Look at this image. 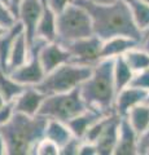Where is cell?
I'll return each mask as SVG.
<instances>
[{"mask_svg": "<svg viewBox=\"0 0 149 155\" xmlns=\"http://www.w3.org/2000/svg\"><path fill=\"white\" fill-rule=\"evenodd\" d=\"M132 14L134 22L143 34L149 30V4L143 0H124Z\"/></svg>", "mask_w": 149, "mask_h": 155, "instance_id": "obj_22", "label": "cell"}, {"mask_svg": "<svg viewBox=\"0 0 149 155\" xmlns=\"http://www.w3.org/2000/svg\"><path fill=\"white\" fill-rule=\"evenodd\" d=\"M119 124H121V116L118 114H113L110 116L107 127L104 128L103 133L96 141L99 155H114V150L117 146L118 133H119Z\"/></svg>", "mask_w": 149, "mask_h": 155, "instance_id": "obj_14", "label": "cell"}, {"mask_svg": "<svg viewBox=\"0 0 149 155\" xmlns=\"http://www.w3.org/2000/svg\"><path fill=\"white\" fill-rule=\"evenodd\" d=\"M148 91L137 88L134 85H127L123 89H121L117 93L115 97V102H114V111L115 114H118L119 116H126L127 113L132 107L143 104L145 101Z\"/></svg>", "mask_w": 149, "mask_h": 155, "instance_id": "obj_12", "label": "cell"}, {"mask_svg": "<svg viewBox=\"0 0 149 155\" xmlns=\"http://www.w3.org/2000/svg\"><path fill=\"white\" fill-rule=\"evenodd\" d=\"M43 43H44L43 40H36L31 45V53L29 60L20 67L8 72L20 84L25 87H35L44 79L46 71L43 69L40 58H39V49Z\"/></svg>", "mask_w": 149, "mask_h": 155, "instance_id": "obj_8", "label": "cell"}, {"mask_svg": "<svg viewBox=\"0 0 149 155\" xmlns=\"http://www.w3.org/2000/svg\"><path fill=\"white\" fill-rule=\"evenodd\" d=\"M26 87L16 81L7 71L0 69V92L7 101H14Z\"/></svg>", "mask_w": 149, "mask_h": 155, "instance_id": "obj_23", "label": "cell"}, {"mask_svg": "<svg viewBox=\"0 0 149 155\" xmlns=\"http://www.w3.org/2000/svg\"><path fill=\"white\" fill-rule=\"evenodd\" d=\"M114 58H103L96 64L87 80L80 84V94L87 107L104 114H113L117 88L113 75Z\"/></svg>", "mask_w": 149, "mask_h": 155, "instance_id": "obj_3", "label": "cell"}, {"mask_svg": "<svg viewBox=\"0 0 149 155\" xmlns=\"http://www.w3.org/2000/svg\"><path fill=\"white\" fill-rule=\"evenodd\" d=\"M17 21L18 19L16 17V14L12 12V9L5 3H3L0 0V23L7 27H12Z\"/></svg>", "mask_w": 149, "mask_h": 155, "instance_id": "obj_26", "label": "cell"}, {"mask_svg": "<svg viewBox=\"0 0 149 155\" xmlns=\"http://www.w3.org/2000/svg\"><path fill=\"white\" fill-rule=\"evenodd\" d=\"M39 58L46 74L61 65L71 61V56L66 47L59 40L44 41L39 49Z\"/></svg>", "mask_w": 149, "mask_h": 155, "instance_id": "obj_10", "label": "cell"}, {"mask_svg": "<svg viewBox=\"0 0 149 155\" xmlns=\"http://www.w3.org/2000/svg\"><path fill=\"white\" fill-rule=\"evenodd\" d=\"M5 102H8V101L5 100V97L3 96V93H2V92H0V107H2V106H3L4 104H5Z\"/></svg>", "mask_w": 149, "mask_h": 155, "instance_id": "obj_37", "label": "cell"}, {"mask_svg": "<svg viewBox=\"0 0 149 155\" xmlns=\"http://www.w3.org/2000/svg\"><path fill=\"white\" fill-rule=\"evenodd\" d=\"M82 140L73 136L68 142L60 150V155H78L79 154V147H80Z\"/></svg>", "mask_w": 149, "mask_h": 155, "instance_id": "obj_28", "label": "cell"}, {"mask_svg": "<svg viewBox=\"0 0 149 155\" xmlns=\"http://www.w3.org/2000/svg\"><path fill=\"white\" fill-rule=\"evenodd\" d=\"M78 155H99L97 147H96V143L82 140V143H80L79 154Z\"/></svg>", "mask_w": 149, "mask_h": 155, "instance_id": "obj_31", "label": "cell"}, {"mask_svg": "<svg viewBox=\"0 0 149 155\" xmlns=\"http://www.w3.org/2000/svg\"><path fill=\"white\" fill-rule=\"evenodd\" d=\"M16 114V107H14V101H8L0 107V127L7 124L9 120Z\"/></svg>", "mask_w": 149, "mask_h": 155, "instance_id": "obj_29", "label": "cell"}, {"mask_svg": "<svg viewBox=\"0 0 149 155\" xmlns=\"http://www.w3.org/2000/svg\"><path fill=\"white\" fill-rule=\"evenodd\" d=\"M49 7L59 14L62 11H65L69 5H71L73 3H75V0H47Z\"/></svg>", "mask_w": 149, "mask_h": 155, "instance_id": "obj_30", "label": "cell"}, {"mask_svg": "<svg viewBox=\"0 0 149 155\" xmlns=\"http://www.w3.org/2000/svg\"><path fill=\"white\" fill-rule=\"evenodd\" d=\"M147 138H149V128H148L147 132L144 133V134L141 136V137H140V140H147Z\"/></svg>", "mask_w": 149, "mask_h": 155, "instance_id": "obj_38", "label": "cell"}, {"mask_svg": "<svg viewBox=\"0 0 149 155\" xmlns=\"http://www.w3.org/2000/svg\"><path fill=\"white\" fill-rule=\"evenodd\" d=\"M145 34H149V30H148L147 32H144V34H143V35H145Z\"/></svg>", "mask_w": 149, "mask_h": 155, "instance_id": "obj_42", "label": "cell"}, {"mask_svg": "<svg viewBox=\"0 0 149 155\" xmlns=\"http://www.w3.org/2000/svg\"><path fill=\"white\" fill-rule=\"evenodd\" d=\"M140 136L132 128L126 116H121L119 133L114 155H139Z\"/></svg>", "mask_w": 149, "mask_h": 155, "instance_id": "obj_11", "label": "cell"}, {"mask_svg": "<svg viewBox=\"0 0 149 155\" xmlns=\"http://www.w3.org/2000/svg\"><path fill=\"white\" fill-rule=\"evenodd\" d=\"M31 53V45L27 40V36L25 31H22L20 35L17 36L16 41L12 47V51L9 53L8 58V66H7V72L12 71L17 67H20L29 60Z\"/></svg>", "mask_w": 149, "mask_h": 155, "instance_id": "obj_16", "label": "cell"}, {"mask_svg": "<svg viewBox=\"0 0 149 155\" xmlns=\"http://www.w3.org/2000/svg\"><path fill=\"white\" fill-rule=\"evenodd\" d=\"M8 28H9V27H7V26H4V25H2V23H0V38H2L4 34L7 32Z\"/></svg>", "mask_w": 149, "mask_h": 155, "instance_id": "obj_36", "label": "cell"}, {"mask_svg": "<svg viewBox=\"0 0 149 155\" xmlns=\"http://www.w3.org/2000/svg\"><path fill=\"white\" fill-rule=\"evenodd\" d=\"M92 69V66L68 62V64L61 65L56 67L55 70L47 72L44 79L35 87L46 96L73 91L80 87L84 80L88 79Z\"/></svg>", "mask_w": 149, "mask_h": 155, "instance_id": "obj_4", "label": "cell"}, {"mask_svg": "<svg viewBox=\"0 0 149 155\" xmlns=\"http://www.w3.org/2000/svg\"><path fill=\"white\" fill-rule=\"evenodd\" d=\"M126 118L141 137L149 128V106L144 102L135 106L127 113Z\"/></svg>", "mask_w": 149, "mask_h": 155, "instance_id": "obj_20", "label": "cell"}, {"mask_svg": "<svg viewBox=\"0 0 149 155\" xmlns=\"http://www.w3.org/2000/svg\"><path fill=\"white\" fill-rule=\"evenodd\" d=\"M123 57L130 67L134 70V72L141 71L149 67V53L145 49H143L140 44L130 49Z\"/></svg>", "mask_w": 149, "mask_h": 155, "instance_id": "obj_24", "label": "cell"}, {"mask_svg": "<svg viewBox=\"0 0 149 155\" xmlns=\"http://www.w3.org/2000/svg\"><path fill=\"white\" fill-rule=\"evenodd\" d=\"M56 28V40L60 43H69L93 35L92 19L88 11L76 2L57 14Z\"/></svg>", "mask_w": 149, "mask_h": 155, "instance_id": "obj_5", "label": "cell"}, {"mask_svg": "<svg viewBox=\"0 0 149 155\" xmlns=\"http://www.w3.org/2000/svg\"><path fill=\"white\" fill-rule=\"evenodd\" d=\"M42 0H22L17 12V19L22 23L27 40L32 45L36 41V28L42 16Z\"/></svg>", "mask_w": 149, "mask_h": 155, "instance_id": "obj_9", "label": "cell"}, {"mask_svg": "<svg viewBox=\"0 0 149 155\" xmlns=\"http://www.w3.org/2000/svg\"><path fill=\"white\" fill-rule=\"evenodd\" d=\"M104 115H109V114H104L96 109L88 107V109H86L83 113H80L79 115H76L75 118L71 119L68 124H69L71 132H73V134L75 137L83 140L88 128L96 122V120H99Z\"/></svg>", "mask_w": 149, "mask_h": 155, "instance_id": "obj_17", "label": "cell"}, {"mask_svg": "<svg viewBox=\"0 0 149 155\" xmlns=\"http://www.w3.org/2000/svg\"><path fill=\"white\" fill-rule=\"evenodd\" d=\"M88 2L97 3V4H109V3H114V2H117V0H88Z\"/></svg>", "mask_w": 149, "mask_h": 155, "instance_id": "obj_35", "label": "cell"}, {"mask_svg": "<svg viewBox=\"0 0 149 155\" xmlns=\"http://www.w3.org/2000/svg\"><path fill=\"white\" fill-rule=\"evenodd\" d=\"M21 3H22V0H8V5L12 9V12L16 14V17H17V12H18V8H20Z\"/></svg>", "mask_w": 149, "mask_h": 155, "instance_id": "obj_32", "label": "cell"}, {"mask_svg": "<svg viewBox=\"0 0 149 155\" xmlns=\"http://www.w3.org/2000/svg\"><path fill=\"white\" fill-rule=\"evenodd\" d=\"M7 154V145L4 141L2 133H0V155H5Z\"/></svg>", "mask_w": 149, "mask_h": 155, "instance_id": "obj_34", "label": "cell"}, {"mask_svg": "<svg viewBox=\"0 0 149 155\" xmlns=\"http://www.w3.org/2000/svg\"><path fill=\"white\" fill-rule=\"evenodd\" d=\"M140 44V41L130 36H114L103 41L101 57L103 58H115L124 56L134 47Z\"/></svg>", "mask_w": 149, "mask_h": 155, "instance_id": "obj_15", "label": "cell"}, {"mask_svg": "<svg viewBox=\"0 0 149 155\" xmlns=\"http://www.w3.org/2000/svg\"><path fill=\"white\" fill-rule=\"evenodd\" d=\"M47 122L48 119L40 114H14L7 124L0 127L7 155H32L36 143L44 137Z\"/></svg>", "mask_w": 149, "mask_h": 155, "instance_id": "obj_2", "label": "cell"}, {"mask_svg": "<svg viewBox=\"0 0 149 155\" xmlns=\"http://www.w3.org/2000/svg\"><path fill=\"white\" fill-rule=\"evenodd\" d=\"M134 74L135 72L130 67V65L126 62L123 56L114 58L113 75H114V83H115V88H117V93L121 89H123L124 87L131 84Z\"/></svg>", "mask_w": 149, "mask_h": 155, "instance_id": "obj_21", "label": "cell"}, {"mask_svg": "<svg viewBox=\"0 0 149 155\" xmlns=\"http://www.w3.org/2000/svg\"><path fill=\"white\" fill-rule=\"evenodd\" d=\"M143 2H145V3H148V4H149V0H143Z\"/></svg>", "mask_w": 149, "mask_h": 155, "instance_id": "obj_41", "label": "cell"}, {"mask_svg": "<svg viewBox=\"0 0 149 155\" xmlns=\"http://www.w3.org/2000/svg\"><path fill=\"white\" fill-rule=\"evenodd\" d=\"M131 85L137 87V88H141V89H145V91H149V67L134 74Z\"/></svg>", "mask_w": 149, "mask_h": 155, "instance_id": "obj_27", "label": "cell"}, {"mask_svg": "<svg viewBox=\"0 0 149 155\" xmlns=\"http://www.w3.org/2000/svg\"><path fill=\"white\" fill-rule=\"evenodd\" d=\"M87 107L84 100L82 98L79 87L73 91L64 92V93L49 94L46 97L39 114L46 116L47 119H56L61 122L69 123L71 119Z\"/></svg>", "mask_w": 149, "mask_h": 155, "instance_id": "obj_6", "label": "cell"}, {"mask_svg": "<svg viewBox=\"0 0 149 155\" xmlns=\"http://www.w3.org/2000/svg\"><path fill=\"white\" fill-rule=\"evenodd\" d=\"M144 104H147L149 106V91H148V93H147V97H145V101H144Z\"/></svg>", "mask_w": 149, "mask_h": 155, "instance_id": "obj_39", "label": "cell"}, {"mask_svg": "<svg viewBox=\"0 0 149 155\" xmlns=\"http://www.w3.org/2000/svg\"><path fill=\"white\" fill-rule=\"evenodd\" d=\"M2 2H3V3H5L7 5H8V0H2ZM8 7H9V5H8Z\"/></svg>", "mask_w": 149, "mask_h": 155, "instance_id": "obj_40", "label": "cell"}, {"mask_svg": "<svg viewBox=\"0 0 149 155\" xmlns=\"http://www.w3.org/2000/svg\"><path fill=\"white\" fill-rule=\"evenodd\" d=\"M23 30V26L20 21H17L12 27H9L7 32L0 38V69L3 71H7V66H8V58H9V53L12 51V47L16 41L17 36Z\"/></svg>", "mask_w": 149, "mask_h": 155, "instance_id": "obj_18", "label": "cell"}, {"mask_svg": "<svg viewBox=\"0 0 149 155\" xmlns=\"http://www.w3.org/2000/svg\"><path fill=\"white\" fill-rule=\"evenodd\" d=\"M73 132L69 127L68 123L61 122V120L56 119H48L46 130H44V137L52 140L60 146V149L73 137Z\"/></svg>", "mask_w": 149, "mask_h": 155, "instance_id": "obj_19", "label": "cell"}, {"mask_svg": "<svg viewBox=\"0 0 149 155\" xmlns=\"http://www.w3.org/2000/svg\"><path fill=\"white\" fill-rule=\"evenodd\" d=\"M88 11L92 19L93 35L101 40L114 36H130L141 41L143 32L134 22L132 14L124 0L109 4H97L88 0H75Z\"/></svg>", "mask_w": 149, "mask_h": 155, "instance_id": "obj_1", "label": "cell"}, {"mask_svg": "<svg viewBox=\"0 0 149 155\" xmlns=\"http://www.w3.org/2000/svg\"><path fill=\"white\" fill-rule=\"evenodd\" d=\"M60 146L56 142L47 137H43L36 143L32 155H60Z\"/></svg>", "mask_w": 149, "mask_h": 155, "instance_id": "obj_25", "label": "cell"}, {"mask_svg": "<svg viewBox=\"0 0 149 155\" xmlns=\"http://www.w3.org/2000/svg\"><path fill=\"white\" fill-rule=\"evenodd\" d=\"M71 56L70 62H75L79 65L95 66L103 60L101 57V47L103 40L96 35H91L87 38H82L78 40L62 43Z\"/></svg>", "mask_w": 149, "mask_h": 155, "instance_id": "obj_7", "label": "cell"}, {"mask_svg": "<svg viewBox=\"0 0 149 155\" xmlns=\"http://www.w3.org/2000/svg\"><path fill=\"white\" fill-rule=\"evenodd\" d=\"M46 97L47 96L43 92H40L36 87H26L21 92V94L14 100L16 113L26 115H38Z\"/></svg>", "mask_w": 149, "mask_h": 155, "instance_id": "obj_13", "label": "cell"}, {"mask_svg": "<svg viewBox=\"0 0 149 155\" xmlns=\"http://www.w3.org/2000/svg\"><path fill=\"white\" fill-rule=\"evenodd\" d=\"M140 47L149 53V34L143 35V39H141V41H140Z\"/></svg>", "mask_w": 149, "mask_h": 155, "instance_id": "obj_33", "label": "cell"}]
</instances>
